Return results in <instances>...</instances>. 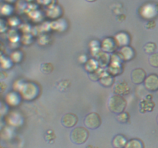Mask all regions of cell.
<instances>
[{
	"instance_id": "6da1fadb",
	"label": "cell",
	"mask_w": 158,
	"mask_h": 148,
	"mask_svg": "<svg viewBox=\"0 0 158 148\" xmlns=\"http://www.w3.org/2000/svg\"><path fill=\"white\" fill-rule=\"evenodd\" d=\"M127 107V100L121 95L115 94L110 98L108 108L112 113L119 114L123 112Z\"/></svg>"
},
{
	"instance_id": "7a4b0ae2",
	"label": "cell",
	"mask_w": 158,
	"mask_h": 148,
	"mask_svg": "<svg viewBox=\"0 0 158 148\" xmlns=\"http://www.w3.org/2000/svg\"><path fill=\"white\" fill-rule=\"evenodd\" d=\"M89 131L83 126H77L70 133V140L74 144H83L89 138Z\"/></svg>"
},
{
	"instance_id": "3957f363",
	"label": "cell",
	"mask_w": 158,
	"mask_h": 148,
	"mask_svg": "<svg viewBox=\"0 0 158 148\" xmlns=\"http://www.w3.org/2000/svg\"><path fill=\"white\" fill-rule=\"evenodd\" d=\"M102 123L101 117L97 113L92 112L88 113L84 119V124L86 128L96 130L100 126Z\"/></svg>"
},
{
	"instance_id": "277c9868",
	"label": "cell",
	"mask_w": 158,
	"mask_h": 148,
	"mask_svg": "<svg viewBox=\"0 0 158 148\" xmlns=\"http://www.w3.org/2000/svg\"><path fill=\"white\" fill-rule=\"evenodd\" d=\"M144 86L148 91L155 92L158 90V75L155 73L150 74L146 77L144 82Z\"/></svg>"
},
{
	"instance_id": "5b68a950",
	"label": "cell",
	"mask_w": 158,
	"mask_h": 148,
	"mask_svg": "<svg viewBox=\"0 0 158 148\" xmlns=\"http://www.w3.org/2000/svg\"><path fill=\"white\" fill-rule=\"evenodd\" d=\"M147 77V73L144 69L137 68L131 72V80L134 84H141L144 82Z\"/></svg>"
},
{
	"instance_id": "8992f818",
	"label": "cell",
	"mask_w": 158,
	"mask_h": 148,
	"mask_svg": "<svg viewBox=\"0 0 158 148\" xmlns=\"http://www.w3.org/2000/svg\"><path fill=\"white\" fill-rule=\"evenodd\" d=\"M77 123H78V117L73 113H68L62 117V125L66 128L73 127L77 124Z\"/></svg>"
},
{
	"instance_id": "52a82bcc",
	"label": "cell",
	"mask_w": 158,
	"mask_h": 148,
	"mask_svg": "<svg viewBox=\"0 0 158 148\" xmlns=\"http://www.w3.org/2000/svg\"><path fill=\"white\" fill-rule=\"evenodd\" d=\"M127 143L126 137L121 134L115 136L112 140V146L114 148H124Z\"/></svg>"
},
{
	"instance_id": "ba28073f",
	"label": "cell",
	"mask_w": 158,
	"mask_h": 148,
	"mask_svg": "<svg viewBox=\"0 0 158 148\" xmlns=\"http://www.w3.org/2000/svg\"><path fill=\"white\" fill-rule=\"evenodd\" d=\"M114 91L118 95H125L130 92V87L125 81L119 82L114 86Z\"/></svg>"
},
{
	"instance_id": "9c48e42d",
	"label": "cell",
	"mask_w": 158,
	"mask_h": 148,
	"mask_svg": "<svg viewBox=\"0 0 158 148\" xmlns=\"http://www.w3.org/2000/svg\"><path fill=\"white\" fill-rule=\"evenodd\" d=\"M154 106H155V104L152 101V100L145 99V100H142L140 102V110L143 113H144L146 112H151L153 110V109L154 108Z\"/></svg>"
},
{
	"instance_id": "30bf717a",
	"label": "cell",
	"mask_w": 158,
	"mask_h": 148,
	"mask_svg": "<svg viewBox=\"0 0 158 148\" xmlns=\"http://www.w3.org/2000/svg\"><path fill=\"white\" fill-rule=\"evenodd\" d=\"M71 83L69 80H60L56 83V88L60 92H66L70 88Z\"/></svg>"
},
{
	"instance_id": "8fae6325",
	"label": "cell",
	"mask_w": 158,
	"mask_h": 148,
	"mask_svg": "<svg viewBox=\"0 0 158 148\" xmlns=\"http://www.w3.org/2000/svg\"><path fill=\"white\" fill-rule=\"evenodd\" d=\"M124 148H144V144L141 140L134 138L127 141Z\"/></svg>"
},
{
	"instance_id": "7c38bea8",
	"label": "cell",
	"mask_w": 158,
	"mask_h": 148,
	"mask_svg": "<svg viewBox=\"0 0 158 148\" xmlns=\"http://www.w3.org/2000/svg\"><path fill=\"white\" fill-rule=\"evenodd\" d=\"M53 65L50 63H44L40 65V71L44 74H50L53 71Z\"/></svg>"
},
{
	"instance_id": "4fadbf2b",
	"label": "cell",
	"mask_w": 158,
	"mask_h": 148,
	"mask_svg": "<svg viewBox=\"0 0 158 148\" xmlns=\"http://www.w3.org/2000/svg\"><path fill=\"white\" fill-rule=\"evenodd\" d=\"M117 120L120 123H127L130 120V114L123 111V112L117 114Z\"/></svg>"
},
{
	"instance_id": "5bb4252c",
	"label": "cell",
	"mask_w": 158,
	"mask_h": 148,
	"mask_svg": "<svg viewBox=\"0 0 158 148\" xmlns=\"http://www.w3.org/2000/svg\"><path fill=\"white\" fill-rule=\"evenodd\" d=\"M157 46L154 43H148L143 46V51L148 54H152L155 52Z\"/></svg>"
},
{
	"instance_id": "9a60e30c",
	"label": "cell",
	"mask_w": 158,
	"mask_h": 148,
	"mask_svg": "<svg viewBox=\"0 0 158 148\" xmlns=\"http://www.w3.org/2000/svg\"><path fill=\"white\" fill-rule=\"evenodd\" d=\"M150 65L154 68H158V52H154L151 54L148 59Z\"/></svg>"
},
{
	"instance_id": "2e32d148",
	"label": "cell",
	"mask_w": 158,
	"mask_h": 148,
	"mask_svg": "<svg viewBox=\"0 0 158 148\" xmlns=\"http://www.w3.org/2000/svg\"><path fill=\"white\" fill-rule=\"evenodd\" d=\"M100 82L101 85L106 86V87H109L114 83V78L111 76H106L103 77Z\"/></svg>"
},
{
	"instance_id": "e0dca14e",
	"label": "cell",
	"mask_w": 158,
	"mask_h": 148,
	"mask_svg": "<svg viewBox=\"0 0 158 148\" xmlns=\"http://www.w3.org/2000/svg\"><path fill=\"white\" fill-rule=\"evenodd\" d=\"M56 139V135L54 134L53 130H49L46 132V136H45V140L47 141V143H52L53 141Z\"/></svg>"
},
{
	"instance_id": "ac0fdd59",
	"label": "cell",
	"mask_w": 158,
	"mask_h": 148,
	"mask_svg": "<svg viewBox=\"0 0 158 148\" xmlns=\"http://www.w3.org/2000/svg\"><path fill=\"white\" fill-rule=\"evenodd\" d=\"M156 26V23L154 20H151V21H149L146 24V28L148 29H153L154 28H155Z\"/></svg>"
},
{
	"instance_id": "d6986e66",
	"label": "cell",
	"mask_w": 158,
	"mask_h": 148,
	"mask_svg": "<svg viewBox=\"0 0 158 148\" xmlns=\"http://www.w3.org/2000/svg\"><path fill=\"white\" fill-rule=\"evenodd\" d=\"M8 77L7 72L5 71H0V80H4Z\"/></svg>"
},
{
	"instance_id": "ffe728a7",
	"label": "cell",
	"mask_w": 158,
	"mask_h": 148,
	"mask_svg": "<svg viewBox=\"0 0 158 148\" xmlns=\"http://www.w3.org/2000/svg\"><path fill=\"white\" fill-rule=\"evenodd\" d=\"M125 18H126L125 15H119L118 17H117V20H118V21H120V22L124 21Z\"/></svg>"
},
{
	"instance_id": "44dd1931",
	"label": "cell",
	"mask_w": 158,
	"mask_h": 148,
	"mask_svg": "<svg viewBox=\"0 0 158 148\" xmlns=\"http://www.w3.org/2000/svg\"><path fill=\"white\" fill-rule=\"evenodd\" d=\"M86 148H98V147H97V146H93V145H87Z\"/></svg>"
},
{
	"instance_id": "7402d4cb",
	"label": "cell",
	"mask_w": 158,
	"mask_h": 148,
	"mask_svg": "<svg viewBox=\"0 0 158 148\" xmlns=\"http://www.w3.org/2000/svg\"><path fill=\"white\" fill-rule=\"evenodd\" d=\"M146 99H148V100H152V95H148Z\"/></svg>"
},
{
	"instance_id": "603a6c76",
	"label": "cell",
	"mask_w": 158,
	"mask_h": 148,
	"mask_svg": "<svg viewBox=\"0 0 158 148\" xmlns=\"http://www.w3.org/2000/svg\"><path fill=\"white\" fill-rule=\"evenodd\" d=\"M86 1L89 2H96L97 0H86Z\"/></svg>"
},
{
	"instance_id": "cb8c5ba5",
	"label": "cell",
	"mask_w": 158,
	"mask_h": 148,
	"mask_svg": "<svg viewBox=\"0 0 158 148\" xmlns=\"http://www.w3.org/2000/svg\"><path fill=\"white\" fill-rule=\"evenodd\" d=\"M156 9H157V10L158 12V3H157V5H156Z\"/></svg>"
},
{
	"instance_id": "d4e9b609",
	"label": "cell",
	"mask_w": 158,
	"mask_h": 148,
	"mask_svg": "<svg viewBox=\"0 0 158 148\" xmlns=\"http://www.w3.org/2000/svg\"><path fill=\"white\" fill-rule=\"evenodd\" d=\"M157 123H158V115H157Z\"/></svg>"
}]
</instances>
